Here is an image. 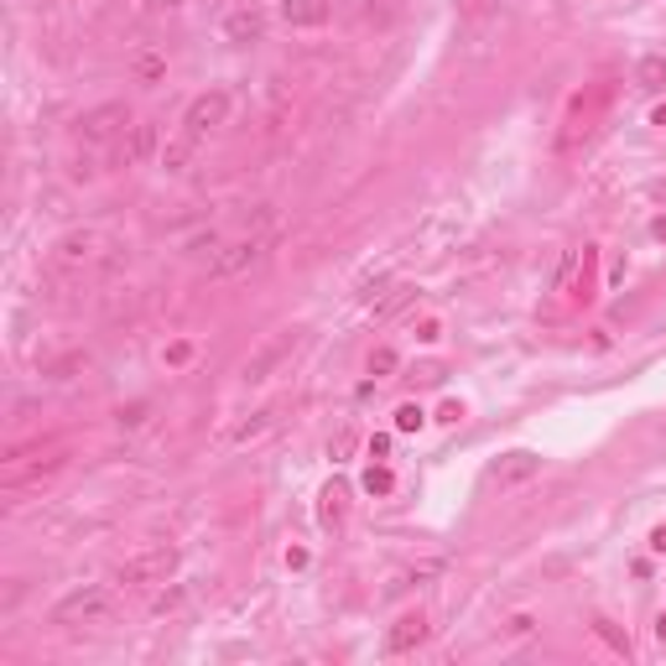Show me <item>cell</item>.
<instances>
[{
  "label": "cell",
  "instance_id": "6da1fadb",
  "mask_svg": "<svg viewBox=\"0 0 666 666\" xmlns=\"http://www.w3.org/2000/svg\"><path fill=\"white\" fill-rule=\"evenodd\" d=\"M115 615V594L104 589V583H84V589H73L52 604V625H104V619Z\"/></svg>",
  "mask_w": 666,
  "mask_h": 666
},
{
  "label": "cell",
  "instance_id": "7a4b0ae2",
  "mask_svg": "<svg viewBox=\"0 0 666 666\" xmlns=\"http://www.w3.org/2000/svg\"><path fill=\"white\" fill-rule=\"evenodd\" d=\"M172 572H177V547H146L131 563H120L115 583H125V589H151V583H166Z\"/></svg>",
  "mask_w": 666,
  "mask_h": 666
},
{
  "label": "cell",
  "instance_id": "3957f363",
  "mask_svg": "<svg viewBox=\"0 0 666 666\" xmlns=\"http://www.w3.org/2000/svg\"><path fill=\"white\" fill-rule=\"evenodd\" d=\"M224 120H230V95H224V89H209V95H198L188 104V115H183V136L203 141V136L219 131Z\"/></svg>",
  "mask_w": 666,
  "mask_h": 666
},
{
  "label": "cell",
  "instance_id": "277c9868",
  "mask_svg": "<svg viewBox=\"0 0 666 666\" xmlns=\"http://www.w3.org/2000/svg\"><path fill=\"white\" fill-rule=\"evenodd\" d=\"M125 125H131V110H125L120 99H110V104H95V110H84L73 131H78L84 141H95V146H99V141H110V136H120Z\"/></svg>",
  "mask_w": 666,
  "mask_h": 666
},
{
  "label": "cell",
  "instance_id": "5b68a950",
  "mask_svg": "<svg viewBox=\"0 0 666 666\" xmlns=\"http://www.w3.org/2000/svg\"><path fill=\"white\" fill-rule=\"evenodd\" d=\"M261 256H266V239H256V235H250V239H235V245H224V250H219L209 271H214V276H239V271L261 266Z\"/></svg>",
  "mask_w": 666,
  "mask_h": 666
},
{
  "label": "cell",
  "instance_id": "8992f818",
  "mask_svg": "<svg viewBox=\"0 0 666 666\" xmlns=\"http://www.w3.org/2000/svg\"><path fill=\"white\" fill-rule=\"evenodd\" d=\"M224 37H230V42H239V48H250V42H261V37H266V16L256 11V5H239V11H230V16H224Z\"/></svg>",
  "mask_w": 666,
  "mask_h": 666
},
{
  "label": "cell",
  "instance_id": "52a82bcc",
  "mask_svg": "<svg viewBox=\"0 0 666 666\" xmlns=\"http://www.w3.org/2000/svg\"><path fill=\"white\" fill-rule=\"evenodd\" d=\"M428 641V619L422 615H406V619H396L391 625V636H385V651L391 656H402V651H411V645H422Z\"/></svg>",
  "mask_w": 666,
  "mask_h": 666
},
{
  "label": "cell",
  "instance_id": "ba28073f",
  "mask_svg": "<svg viewBox=\"0 0 666 666\" xmlns=\"http://www.w3.org/2000/svg\"><path fill=\"white\" fill-rule=\"evenodd\" d=\"M286 26H323L329 22V0H282Z\"/></svg>",
  "mask_w": 666,
  "mask_h": 666
},
{
  "label": "cell",
  "instance_id": "9c48e42d",
  "mask_svg": "<svg viewBox=\"0 0 666 666\" xmlns=\"http://www.w3.org/2000/svg\"><path fill=\"white\" fill-rule=\"evenodd\" d=\"M542 469V458L536 453H505V464H495V484H521V479H531Z\"/></svg>",
  "mask_w": 666,
  "mask_h": 666
},
{
  "label": "cell",
  "instance_id": "30bf717a",
  "mask_svg": "<svg viewBox=\"0 0 666 666\" xmlns=\"http://www.w3.org/2000/svg\"><path fill=\"white\" fill-rule=\"evenodd\" d=\"M151 151H157V125H151V120H141V125H131V146H125V166L146 162Z\"/></svg>",
  "mask_w": 666,
  "mask_h": 666
},
{
  "label": "cell",
  "instance_id": "8fae6325",
  "mask_svg": "<svg viewBox=\"0 0 666 666\" xmlns=\"http://www.w3.org/2000/svg\"><path fill=\"white\" fill-rule=\"evenodd\" d=\"M292 349H297V333L276 338V344H271V349H266V355L256 359V365H245V381H266V370H271V365H276L282 355H292Z\"/></svg>",
  "mask_w": 666,
  "mask_h": 666
},
{
  "label": "cell",
  "instance_id": "7c38bea8",
  "mask_svg": "<svg viewBox=\"0 0 666 666\" xmlns=\"http://www.w3.org/2000/svg\"><path fill=\"white\" fill-rule=\"evenodd\" d=\"M406 5H411V0H365V16L375 26H396L406 16Z\"/></svg>",
  "mask_w": 666,
  "mask_h": 666
},
{
  "label": "cell",
  "instance_id": "4fadbf2b",
  "mask_svg": "<svg viewBox=\"0 0 666 666\" xmlns=\"http://www.w3.org/2000/svg\"><path fill=\"white\" fill-rule=\"evenodd\" d=\"M89 256H95V235H89V230H84V235H69L58 245V261L63 266H78V261H89Z\"/></svg>",
  "mask_w": 666,
  "mask_h": 666
},
{
  "label": "cell",
  "instance_id": "5bb4252c",
  "mask_svg": "<svg viewBox=\"0 0 666 666\" xmlns=\"http://www.w3.org/2000/svg\"><path fill=\"white\" fill-rule=\"evenodd\" d=\"M636 78H641V89H662L666 84V58H641Z\"/></svg>",
  "mask_w": 666,
  "mask_h": 666
},
{
  "label": "cell",
  "instance_id": "9a60e30c",
  "mask_svg": "<svg viewBox=\"0 0 666 666\" xmlns=\"http://www.w3.org/2000/svg\"><path fill=\"white\" fill-rule=\"evenodd\" d=\"M323 521H329V526L344 521V490H338V484H329V490H323Z\"/></svg>",
  "mask_w": 666,
  "mask_h": 666
},
{
  "label": "cell",
  "instance_id": "2e32d148",
  "mask_svg": "<svg viewBox=\"0 0 666 666\" xmlns=\"http://www.w3.org/2000/svg\"><path fill=\"white\" fill-rule=\"evenodd\" d=\"M193 146H198V141H193V136H177V141L166 146V157H162V162H166V166H172V172H177V166H188V157H193Z\"/></svg>",
  "mask_w": 666,
  "mask_h": 666
},
{
  "label": "cell",
  "instance_id": "e0dca14e",
  "mask_svg": "<svg viewBox=\"0 0 666 666\" xmlns=\"http://www.w3.org/2000/svg\"><path fill=\"white\" fill-rule=\"evenodd\" d=\"M271 417H276V411H256V422H245V428L235 432V443H250L256 432H266V428H271Z\"/></svg>",
  "mask_w": 666,
  "mask_h": 666
},
{
  "label": "cell",
  "instance_id": "ac0fdd59",
  "mask_svg": "<svg viewBox=\"0 0 666 666\" xmlns=\"http://www.w3.org/2000/svg\"><path fill=\"white\" fill-rule=\"evenodd\" d=\"M422 428V406H402L396 411V432H417Z\"/></svg>",
  "mask_w": 666,
  "mask_h": 666
},
{
  "label": "cell",
  "instance_id": "d6986e66",
  "mask_svg": "<svg viewBox=\"0 0 666 666\" xmlns=\"http://www.w3.org/2000/svg\"><path fill=\"white\" fill-rule=\"evenodd\" d=\"M391 370H396V355H391V349H375V355H370V375H391Z\"/></svg>",
  "mask_w": 666,
  "mask_h": 666
},
{
  "label": "cell",
  "instance_id": "ffe728a7",
  "mask_svg": "<svg viewBox=\"0 0 666 666\" xmlns=\"http://www.w3.org/2000/svg\"><path fill=\"white\" fill-rule=\"evenodd\" d=\"M177 604H183V589H172V594L157 599V615H166V609H177Z\"/></svg>",
  "mask_w": 666,
  "mask_h": 666
},
{
  "label": "cell",
  "instance_id": "44dd1931",
  "mask_svg": "<svg viewBox=\"0 0 666 666\" xmlns=\"http://www.w3.org/2000/svg\"><path fill=\"white\" fill-rule=\"evenodd\" d=\"M365 484H370V490H391V474H385V469H370V474H365Z\"/></svg>",
  "mask_w": 666,
  "mask_h": 666
},
{
  "label": "cell",
  "instance_id": "7402d4cb",
  "mask_svg": "<svg viewBox=\"0 0 666 666\" xmlns=\"http://www.w3.org/2000/svg\"><path fill=\"white\" fill-rule=\"evenodd\" d=\"M651 547H656V552H666V526H662V531H656V536H651Z\"/></svg>",
  "mask_w": 666,
  "mask_h": 666
},
{
  "label": "cell",
  "instance_id": "603a6c76",
  "mask_svg": "<svg viewBox=\"0 0 666 666\" xmlns=\"http://www.w3.org/2000/svg\"><path fill=\"white\" fill-rule=\"evenodd\" d=\"M651 235H656V239H666V214L656 219V224H651Z\"/></svg>",
  "mask_w": 666,
  "mask_h": 666
},
{
  "label": "cell",
  "instance_id": "cb8c5ba5",
  "mask_svg": "<svg viewBox=\"0 0 666 666\" xmlns=\"http://www.w3.org/2000/svg\"><path fill=\"white\" fill-rule=\"evenodd\" d=\"M172 5H177V0H151V11H172Z\"/></svg>",
  "mask_w": 666,
  "mask_h": 666
},
{
  "label": "cell",
  "instance_id": "d4e9b609",
  "mask_svg": "<svg viewBox=\"0 0 666 666\" xmlns=\"http://www.w3.org/2000/svg\"><path fill=\"white\" fill-rule=\"evenodd\" d=\"M458 5H464V11H479V5H490V0H458Z\"/></svg>",
  "mask_w": 666,
  "mask_h": 666
},
{
  "label": "cell",
  "instance_id": "484cf974",
  "mask_svg": "<svg viewBox=\"0 0 666 666\" xmlns=\"http://www.w3.org/2000/svg\"><path fill=\"white\" fill-rule=\"evenodd\" d=\"M656 636H662V641H666V615H662V619H656Z\"/></svg>",
  "mask_w": 666,
  "mask_h": 666
}]
</instances>
